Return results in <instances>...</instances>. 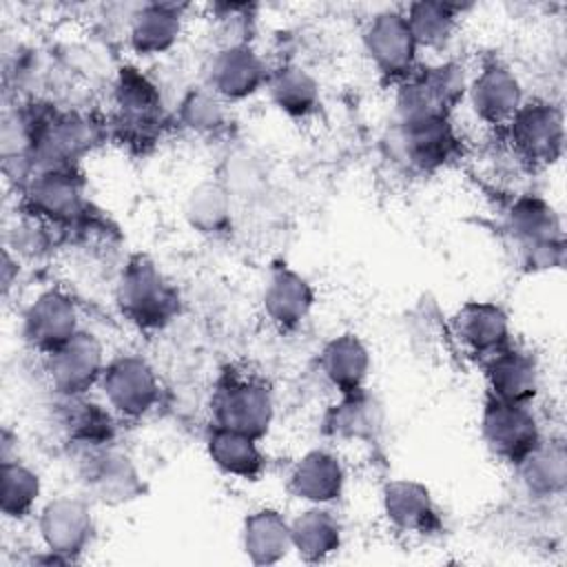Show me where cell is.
Wrapping results in <instances>:
<instances>
[{
	"instance_id": "obj_18",
	"label": "cell",
	"mask_w": 567,
	"mask_h": 567,
	"mask_svg": "<svg viewBox=\"0 0 567 567\" xmlns=\"http://www.w3.org/2000/svg\"><path fill=\"white\" fill-rule=\"evenodd\" d=\"M465 102L481 124L503 131L525 104V91L518 75L505 62L487 60L470 75Z\"/></svg>"
},
{
	"instance_id": "obj_35",
	"label": "cell",
	"mask_w": 567,
	"mask_h": 567,
	"mask_svg": "<svg viewBox=\"0 0 567 567\" xmlns=\"http://www.w3.org/2000/svg\"><path fill=\"white\" fill-rule=\"evenodd\" d=\"M461 7L450 2H412L403 9L419 49H445L461 24Z\"/></svg>"
},
{
	"instance_id": "obj_29",
	"label": "cell",
	"mask_w": 567,
	"mask_h": 567,
	"mask_svg": "<svg viewBox=\"0 0 567 567\" xmlns=\"http://www.w3.org/2000/svg\"><path fill=\"white\" fill-rule=\"evenodd\" d=\"M208 461L226 476L237 481H257L266 470V454L259 439L210 425L204 439Z\"/></svg>"
},
{
	"instance_id": "obj_3",
	"label": "cell",
	"mask_w": 567,
	"mask_h": 567,
	"mask_svg": "<svg viewBox=\"0 0 567 567\" xmlns=\"http://www.w3.org/2000/svg\"><path fill=\"white\" fill-rule=\"evenodd\" d=\"M505 230L527 270L560 268L565 257L563 221L540 195H518L505 208Z\"/></svg>"
},
{
	"instance_id": "obj_7",
	"label": "cell",
	"mask_w": 567,
	"mask_h": 567,
	"mask_svg": "<svg viewBox=\"0 0 567 567\" xmlns=\"http://www.w3.org/2000/svg\"><path fill=\"white\" fill-rule=\"evenodd\" d=\"M470 75L461 62L445 60L419 66L412 75L396 84L394 120H412L425 115L452 117L456 106L465 102Z\"/></svg>"
},
{
	"instance_id": "obj_28",
	"label": "cell",
	"mask_w": 567,
	"mask_h": 567,
	"mask_svg": "<svg viewBox=\"0 0 567 567\" xmlns=\"http://www.w3.org/2000/svg\"><path fill=\"white\" fill-rule=\"evenodd\" d=\"M239 545L252 565H277L292 554L290 518L275 507H257L241 520Z\"/></svg>"
},
{
	"instance_id": "obj_30",
	"label": "cell",
	"mask_w": 567,
	"mask_h": 567,
	"mask_svg": "<svg viewBox=\"0 0 567 567\" xmlns=\"http://www.w3.org/2000/svg\"><path fill=\"white\" fill-rule=\"evenodd\" d=\"M292 554L303 563H323L343 545L341 520L328 505H306L290 518Z\"/></svg>"
},
{
	"instance_id": "obj_20",
	"label": "cell",
	"mask_w": 567,
	"mask_h": 567,
	"mask_svg": "<svg viewBox=\"0 0 567 567\" xmlns=\"http://www.w3.org/2000/svg\"><path fill=\"white\" fill-rule=\"evenodd\" d=\"M317 303L315 286L288 264H272L261 286V308L266 319L281 332H292L310 317Z\"/></svg>"
},
{
	"instance_id": "obj_11",
	"label": "cell",
	"mask_w": 567,
	"mask_h": 567,
	"mask_svg": "<svg viewBox=\"0 0 567 567\" xmlns=\"http://www.w3.org/2000/svg\"><path fill=\"white\" fill-rule=\"evenodd\" d=\"M503 133L520 164L545 168L563 155L565 117L560 106L549 100H525Z\"/></svg>"
},
{
	"instance_id": "obj_4",
	"label": "cell",
	"mask_w": 567,
	"mask_h": 567,
	"mask_svg": "<svg viewBox=\"0 0 567 567\" xmlns=\"http://www.w3.org/2000/svg\"><path fill=\"white\" fill-rule=\"evenodd\" d=\"M210 425L264 439L275 421L270 385L248 372H224L210 394Z\"/></svg>"
},
{
	"instance_id": "obj_24",
	"label": "cell",
	"mask_w": 567,
	"mask_h": 567,
	"mask_svg": "<svg viewBox=\"0 0 567 567\" xmlns=\"http://www.w3.org/2000/svg\"><path fill=\"white\" fill-rule=\"evenodd\" d=\"M385 425L381 401L368 390L339 394L321 416V430L332 441L374 443Z\"/></svg>"
},
{
	"instance_id": "obj_23",
	"label": "cell",
	"mask_w": 567,
	"mask_h": 567,
	"mask_svg": "<svg viewBox=\"0 0 567 567\" xmlns=\"http://www.w3.org/2000/svg\"><path fill=\"white\" fill-rule=\"evenodd\" d=\"M53 396V421L62 432L64 441L71 445V450L115 443L120 419L104 401H95L89 394Z\"/></svg>"
},
{
	"instance_id": "obj_34",
	"label": "cell",
	"mask_w": 567,
	"mask_h": 567,
	"mask_svg": "<svg viewBox=\"0 0 567 567\" xmlns=\"http://www.w3.org/2000/svg\"><path fill=\"white\" fill-rule=\"evenodd\" d=\"M42 498V478L22 458L0 463V512L7 520L29 518Z\"/></svg>"
},
{
	"instance_id": "obj_27",
	"label": "cell",
	"mask_w": 567,
	"mask_h": 567,
	"mask_svg": "<svg viewBox=\"0 0 567 567\" xmlns=\"http://www.w3.org/2000/svg\"><path fill=\"white\" fill-rule=\"evenodd\" d=\"M319 372L337 394L363 390L372 372L370 348L354 332L334 334L319 352Z\"/></svg>"
},
{
	"instance_id": "obj_26",
	"label": "cell",
	"mask_w": 567,
	"mask_h": 567,
	"mask_svg": "<svg viewBox=\"0 0 567 567\" xmlns=\"http://www.w3.org/2000/svg\"><path fill=\"white\" fill-rule=\"evenodd\" d=\"M184 33V13L179 4L144 2L126 20L128 49L140 58L168 53Z\"/></svg>"
},
{
	"instance_id": "obj_13",
	"label": "cell",
	"mask_w": 567,
	"mask_h": 567,
	"mask_svg": "<svg viewBox=\"0 0 567 567\" xmlns=\"http://www.w3.org/2000/svg\"><path fill=\"white\" fill-rule=\"evenodd\" d=\"M84 494L102 505H124L142 496L144 483L133 458L115 443L71 450Z\"/></svg>"
},
{
	"instance_id": "obj_1",
	"label": "cell",
	"mask_w": 567,
	"mask_h": 567,
	"mask_svg": "<svg viewBox=\"0 0 567 567\" xmlns=\"http://www.w3.org/2000/svg\"><path fill=\"white\" fill-rule=\"evenodd\" d=\"M29 122L27 162L31 175L40 171L78 168V162L100 142L104 126L91 115L55 106H24Z\"/></svg>"
},
{
	"instance_id": "obj_36",
	"label": "cell",
	"mask_w": 567,
	"mask_h": 567,
	"mask_svg": "<svg viewBox=\"0 0 567 567\" xmlns=\"http://www.w3.org/2000/svg\"><path fill=\"white\" fill-rule=\"evenodd\" d=\"M175 117L195 135H219L228 126V104L202 84L182 95Z\"/></svg>"
},
{
	"instance_id": "obj_9",
	"label": "cell",
	"mask_w": 567,
	"mask_h": 567,
	"mask_svg": "<svg viewBox=\"0 0 567 567\" xmlns=\"http://www.w3.org/2000/svg\"><path fill=\"white\" fill-rule=\"evenodd\" d=\"M97 390L120 421L146 419L162 403V381L155 368L135 352L109 359Z\"/></svg>"
},
{
	"instance_id": "obj_8",
	"label": "cell",
	"mask_w": 567,
	"mask_h": 567,
	"mask_svg": "<svg viewBox=\"0 0 567 567\" xmlns=\"http://www.w3.org/2000/svg\"><path fill=\"white\" fill-rule=\"evenodd\" d=\"M20 195L22 213L55 230L78 226L89 213L86 182L78 168L33 173Z\"/></svg>"
},
{
	"instance_id": "obj_31",
	"label": "cell",
	"mask_w": 567,
	"mask_h": 567,
	"mask_svg": "<svg viewBox=\"0 0 567 567\" xmlns=\"http://www.w3.org/2000/svg\"><path fill=\"white\" fill-rule=\"evenodd\" d=\"M264 91L270 104L290 120H308L321 106L319 80L295 62L272 66Z\"/></svg>"
},
{
	"instance_id": "obj_22",
	"label": "cell",
	"mask_w": 567,
	"mask_h": 567,
	"mask_svg": "<svg viewBox=\"0 0 567 567\" xmlns=\"http://www.w3.org/2000/svg\"><path fill=\"white\" fill-rule=\"evenodd\" d=\"M343 489L346 467L328 447L306 450L286 474V492L306 505H332Z\"/></svg>"
},
{
	"instance_id": "obj_19",
	"label": "cell",
	"mask_w": 567,
	"mask_h": 567,
	"mask_svg": "<svg viewBox=\"0 0 567 567\" xmlns=\"http://www.w3.org/2000/svg\"><path fill=\"white\" fill-rule=\"evenodd\" d=\"M381 512L388 525L405 536H434L443 527L441 509L430 487L416 478H392L381 489Z\"/></svg>"
},
{
	"instance_id": "obj_17",
	"label": "cell",
	"mask_w": 567,
	"mask_h": 567,
	"mask_svg": "<svg viewBox=\"0 0 567 567\" xmlns=\"http://www.w3.org/2000/svg\"><path fill=\"white\" fill-rule=\"evenodd\" d=\"M270 69L250 42L219 47L206 66L204 86L226 104L244 102L266 89Z\"/></svg>"
},
{
	"instance_id": "obj_16",
	"label": "cell",
	"mask_w": 567,
	"mask_h": 567,
	"mask_svg": "<svg viewBox=\"0 0 567 567\" xmlns=\"http://www.w3.org/2000/svg\"><path fill=\"white\" fill-rule=\"evenodd\" d=\"M82 330L78 303L62 288L40 290L22 310L20 337L22 341L47 357Z\"/></svg>"
},
{
	"instance_id": "obj_2",
	"label": "cell",
	"mask_w": 567,
	"mask_h": 567,
	"mask_svg": "<svg viewBox=\"0 0 567 567\" xmlns=\"http://www.w3.org/2000/svg\"><path fill=\"white\" fill-rule=\"evenodd\" d=\"M115 306L140 332H159L177 319L182 297L151 257L133 255L117 275Z\"/></svg>"
},
{
	"instance_id": "obj_12",
	"label": "cell",
	"mask_w": 567,
	"mask_h": 567,
	"mask_svg": "<svg viewBox=\"0 0 567 567\" xmlns=\"http://www.w3.org/2000/svg\"><path fill=\"white\" fill-rule=\"evenodd\" d=\"M478 432L487 452L512 467L545 439L532 403H512L494 396L483 401Z\"/></svg>"
},
{
	"instance_id": "obj_15",
	"label": "cell",
	"mask_w": 567,
	"mask_h": 567,
	"mask_svg": "<svg viewBox=\"0 0 567 567\" xmlns=\"http://www.w3.org/2000/svg\"><path fill=\"white\" fill-rule=\"evenodd\" d=\"M42 359L49 388L58 396L89 394L100 385L109 361L100 337L84 328Z\"/></svg>"
},
{
	"instance_id": "obj_5",
	"label": "cell",
	"mask_w": 567,
	"mask_h": 567,
	"mask_svg": "<svg viewBox=\"0 0 567 567\" xmlns=\"http://www.w3.org/2000/svg\"><path fill=\"white\" fill-rule=\"evenodd\" d=\"M166 124V109L159 86L137 66L124 64L113 80L115 135L133 146H144L159 137Z\"/></svg>"
},
{
	"instance_id": "obj_21",
	"label": "cell",
	"mask_w": 567,
	"mask_h": 567,
	"mask_svg": "<svg viewBox=\"0 0 567 567\" xmlns=\"http://www.w3.org/2000/svg\"><path fill=\"white\" fill-rule=\"evenodd\" d=\"M452 334L461 348L485 361L512 346V321L507 310L489 299H470L452 315Z\"/></svg>"
},
{
	"instance_id": "obj_10",
	"label": "cell",
	"mask_w": 567,
	"mask_h": 567,
	"mask_svg": "<svg viewBox=\"0 0 567 567\" xmlns=\"http://www.w3.org/2000/svg\"><path fill=\"white\" fill-rule=\"evenodd\" d=\"M392 148L405 168L432 175L458 157L461 137L445 115L394 120Z\"/></svg>"
},
{
	"instance_id": "obj_14",
	"label": "cell",
	"mask_w": 567,
	"mask_h": 567,
	"mask_svg": "<svg viewBox=\"0 0 567 567\" xmlns=\"http://www.w3.org/2000/svg\"><path fill=\"white\" fill-rule=\"evenodd\" d=\"M363 51L372 69L388 82L399 84L419 69V44L403 9L374 13L363 29Z\"/></svg>"
},
{
	"instance_id": "obj_6",
	"label": "cell",
	"mask_w": 567,
	"mask_h": 567,
	"mask_svg": "<svg viewBox=\"0 0 567 567\" xmlns=\"http://www.w3.org/2000/svg\"><path fill=\"white\" fill-rule=\"evenodd\" d=\"M38 538L44 563H78L95 540V516L84 496L58 494L38 507Z\"/></svg>"
},
{
	"instance_id": "obj_32",
	"label": "cell",
	"mask_w": 567,
	"mask_h": 567,
	"mask_svg": "<svg viewBox=\"0 0 567 567\" xmlns=\"http://www.w3.org/2000/svg\"><path fill=\"white\" fill-rule=\"evenodd\" d=\"M523 489L534 498L560 496L567 487V452L563 439H543L516 467Z\"/></svg>"
},
{
	"instance_id": "obj_33",
	"label": "cell",
	"mask_w": 567,
	"mask_h": 567,
	"mask_svg": "<svg viewBox=\"0 0 567 567\" xmlns=\"http://www.w3.org/2000/svg\"><path fill=\"white\" fill-rule=\"evenodd\" d=\"M233 190L221 179H204L184 202L186 224L204 237H226L233 230Z\"/></svg>"
},
{
	"instance_id": "obj_25",
	"label": "cell",
	"mask_w": 567,
	"mask_h": 567,
	"mask_svg": "<svg viewBox=\"0 0 567 567\" xmlns=\"http://www.w3.org/2000/svg\"><path fill=\"white\" fill-rule=\"evenodd\" d=\"M481 363L487 396L512 403H532L538 396L540 365L532 352L507 346Z\"/></svg>"
}]
</instances>
